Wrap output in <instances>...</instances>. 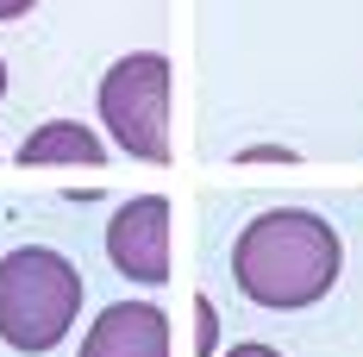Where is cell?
I'll use <instances>...</instances> for the list:
<instances>
[{"instance_id": "6da1fadb", "label": "cell", "mask_w": 363, "mask_h": 357, "mask_svg": "<svg viewBox=\"0 0 363 357\" xmlns=\"http://www.w3.org/2000/svg\"><path fill=\"white\" fill-rule=\"evenodd\" d=\"M338 270H345L338 232L320 214H301V207L257 214L232 245V282L257 307H313L332 295Z\"/></svg>"}, {"instance_id": "7a4b0ae2", "label": "cell", "mask_w": 363, "mask_h": 357, "mask_svg": "<svg viewBox=\"0 0 363 357\" xmlns=\"http://www.w3.org/2000/svg\"><path fill=\"white\" fill-rule=\"evenodd\" d=\"M82 270L50 245H19L0 257V339L13 351H57L82 314Z\"/></svg>"}, {"instance_id": "3957f363", "label": "cell", "mask_w": 363, "mask_h": 357, "mask_svg": "<svg viewBox=\"0 0 363 357\" xmlns=\"http://www.w3.org/2000/svg\"><path fill=\"white\" fill-rule=\"evenodd\" d=\"M101 126L138 163H169V57L132 50L101 75Z\"/></svg>"}, {"instance_id": "277c9868", "label": "cell", "mask_w": 363, "mask_h": 357, "mask_svg": "<svg viewBox=\"0 0 363 357\" xmlns=\"http://www.w3.org/2000/svg\"><path fill=\"white\" fill-rule=\"evenodd\" d=\"M107 257L125 282H145V288L169 282V201L163 194L125 201L107 226Z\"/></svg>"}, {"instance_id": "5b68a950", "label": "cell", "mask_w": 363, "mask_h": 357, "mask_svg": "<svg viewBox=\"0 0 363 357\" xmlns=\"http://www.w3.org/2000/svg\"><path fill=\"white\" fill-rule=\"evenodd\" d=\"M82 357H169V320L157 301H113L94 314Z\"/></svg>"}, {"instance_id": "8992f818", "label": "cell", "mask_w": 363, "mask_h": 357, "mask_svg": "<svg viewBox=\"0 0 363 357\" xmlns=\"http://www.w3.org/2000/svg\"><path fill=\"white\" fill-rule=\"evenodd\" d=\"M101 157H107V144L94 138L82 119H50V126H38L32 138L19 144V163L26 170H63V163H88L94 170Z\"/></svg>"}, {"instance_id": "52a82bcc", "label": "cell", "mask_w": 363, "mask_h": 357, "mask_svg": "<svg viewBox=\"0 0 363 357\" xmlns=\"http://www.w3.org/2000/svg\"><path fill=\"white\" fill-rule=\"evenodd\" d=\"M194 326H201V332H194V351L213 357V351H219V314H213V301H207V295L194 301Z\"/></svg>"}, {"instance_id": "ba28073f", "label": "cell", "mask_w": 363, "mask_h": 357, "mask_svg": "<svg viewBox=\"0 0 363 357\" xmlns=\"http://www.w3.org/2000/svg\"><path fill=\"white\" fill-rule=\"evenodd\" d=\"M38 0H0V19H19V13H32Z\"/></svg>"}, {"instance_id": "9c48e42d", "label": "cell", "mask_w": 363, "mask_h": 357, "mask_svg": "<svg viewBox=\"0 0 363 357\" xmlns=\"http://www.w3.org/2000/svg\"><path fill=\"white\" fill-rule=\"evenodd\" d=\"M225 357H282V351H269V345H232Z\"/></svg>"}, {"instance_id": "30bf717a", "label": "cell", "mask_w": 363, "mask_h": 357, "mask_svg": "<svg viewBox=\"0 0 363 357\" xmlns=\"http://www.w3.org/2000/svg\"><path fill=\"white\" fill-rule=\"evenodd\" d=\"M0 94H6V63H0Z\"/></svg>"}]
</instances>
